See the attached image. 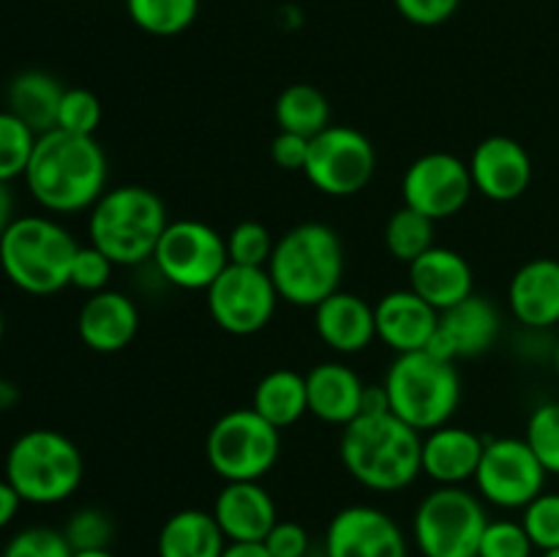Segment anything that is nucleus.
<instances>
[{"label":"nucleus","mask_w":559,"mask_h":557,"mask_svg":"<svg viewBox=\"0 0 559 557\" xmlns=\"http://www.w3.org/2000/svg\"><path fill=\"white\" fill-rule=\"evenodd\" d=\"M167 208L145 186H115L96 200L87 216V235L115 265H142L167 229Z\"/></svg>","instance_id":"20e7f679"},{"label":"nucleus","mask_w":559,"mask_h":557,"mask_svg":"<svg viewBox=\"0 0 559 557\" xmlns=\"http://www.w3.org/2000/svg\"><path fill=\"white\" fill-rule=\"evenodd\" d=\"M115 262L109 260L104 251H98L96 246L87 244L80 246L74 262H71V287L82 289V293H102L107 289L109 276H112Z\"/></svg>","instance_id":"ea45409f"},{"label":"nucleus","mask_w":559,"mask_h":557,"mask_svg":"<svg viewBox=\"0 0 559 557\" xmlns=\"http://www.w3.org/2000/svg\"><path fill=\"white\" fill-rule=\"evenodd\" d=\"M74 549L66 541L63 530L55 528H25L9 538L0 557H71Z\"/></svg>","instance_id":"4c0bfd02"},{"label":"nucleus","mask_w":559,"mask_h":557,"mask_svg":"<svg viewBox=\"0 0 559 557\" xmlns=\"http://www.w3.org/2000/svg\"><path fill=\"white\" fill-rule=\"evenodd\" d=\"M469 175L478 194L491 202H513L533 183V158L513 137H486L469 156Z\"/></svg>","instance_id":"f3484780"},{"label":"nucleus","mask_w":559,"mask_h":557,"mask_svg":"<svg viewBox=\"0 0 559 557\" xmlns=\"http://www.w3.org/2000/svg\"><path fill=\"white\" fill-rule=\"evenodd\" d=\"M38 134L9 109H0V183L25 178Z\"/></svg>","instance_id":"2f4dec72"},{"label":"nucleus","mask_w":559,"mask_h":557,"mask_svg":"<svg viewBox=\"0 0 559 557\" xmlns=\"http://www.w3.org/2000/svg\"><path fill=\"white\" fill-rule=\"evenodd\" d=\"M3 478L14 486L22 502L58 506L80 489L85 459L63 431L31 429L11 442Z\"/></svg>","instance_id":"423d86ee"},{"label":"nucleus","mask_w":559,"mask_h":557,"mask_svg":"<svg viewBox=\"0 0 559 557\" xmlns=\"http://www.w3.org/2000/svg\"><path fill=\"white\" fill-rule=\"evenodd\" d=\"M98 126H102V102H98L96 93L85 91V87H66L55 129L69 131V134L96 137Z\"/></svg>","instance_id":"f704fd0d"},{"label":"nucleus","mask_w":559,"mask_h":557,"mask_svg":"<svg viewBox=\"0 0 559 557\" xmlns=\"http://www.w3.org/2000/svg\"><path fill=\"white\" fill-rule=\"evenodd\" d=\"M555 371H557V377H559V342L555 344Z\"/></svg>","instance_id":"3c124183"},{"label":"nucleus","mask_w":559,"mask_h":557,"mask_svg":"<svg viewBox=\"0 0 559 557\" xmlns=\"http://www.w3.org/2000/svg\"><path fill=\"white\" fill-rule=\"evenodd\" d=\"M366 382L342 360H325L306 375L309 415L333 426H347L364 413Z\"/></svg>","instance_id":"393cba45"},{"label":"nucleus","mask_w":559,"mask_h":557,"mask_svg":"<svg viewBox=\"0 0 559 557\" xmlns=\"http://www.w3.org/2000/svg\"><path fill=\"white\" fill-rule=\"evenodd\" d=\"M126 11L140 31L169 38L194 25L200 0H126Z\"/></svg>","instance_id":"c756f323"},{"label":"nucleus","mask_w":559,"mask_h":557,"mask_svg":"<svg viewBox=\"0 0 559 557\" xmlns=\"http://www.w3.org/2000/svg\"><path fill=\"white\" fill-rule=\"evenodd\" d=\"M342 235L322 222H304L287 229L276 240L267 273L278 289V298L293 306L314 309L333 295L344 278Z\"/></svg>","instance_id":"7ed1b4c3"},{"label":"nucleus","mask_w":559,"mask_h":557,"mask_svg":"<svg viewBox=\"0 0 559 557\" xmlns=\"http://www.w3.org/2000/svg\"><path fill=\"white\" fill-rule=\"evenodd\" d=\"M16 399H20V388L11 380H5V377H0V413L14 407Z\"/></svg>","instance_id":"09e8293b"},{"label":"nucleus","mask_w":559,"mask_h":557,"mask_svg":"<svg viewBox=\"0 0 559 557\" xmlns=\"http://www.w3.org/2000/svg\"><path fill=\"white\" fill-rule=\"evenodd\" d=\"M469 164L453 153L435 151L415 158L402 178V200L431 222H442L462 211L473 197Z\"/></svg>","instance_id":"4468645a"},{"label":"nucleus","mask_w":559,"mask_h":557,"mask_svg":"<svg viewBox=\"0 0 559 557\" xmlns=\"http://www.w3.org/2000/svg\"><path fill=\"white\" fill-rule=\"evenodd\" d=\"M309 142L306 137L293 134V131H278L271 142V158L276 167L287 169V173H304L306 158H309Z\"/></svg>","instance_id":"37998d69"},{"label":"nucleus","mask_w":559,"mask_h":557,"mask_svg":"<svg viewBox=\"0 0 559 557\" xmlns=\"http://www.w3.org/2000/svg\"><path fill=\"white\" fill-rule=\"evenodd\" d=\"M377 151L364 131L353 126H328L309 142L304 175L320 194L353 197L371 183Z\"/></svg>","instance_id":"9b49d317"},{"label":"nucleus","mask_w":559,"mask_h":557,"mask_svg":"<svg viewBox=\"0 0 559 557\" xmlns=\"http://www.w3.org/2000/svg\"><path fill=\"white\" fill-rule=\"evenodd\" d=\"M66 541L74 552L109 549V541L115 535V524L107 511L102 508H80L69 517L63 528Z\"/></svg>","instance_id":"c9c22d12"},{"label":"nucleus","mask_w":559,"mask_h":557,"mask_svg":"<svg viewBox=\"0 0 559 557\" xmlns=\"http://www.w3.org/2000/svg\"><path fill=\"white\" fill-rule=\"evenodd\" d=\"M80 244L49 216H16L0 235L3 276L27 295H55L71 284Z\"/></svg>","instance_id":"39448f33"},{"label":"nucleus","mask_w":559,"mask_h":557,"mask_svg":"<svg viewBox=\"0 0 559 557\" xmlns=\"http://www.w3.org/2000/svg\"><path fill=\"white\" fill-rule=\"evenodd\" d=\"M107 153L96 137L60 129L38 134L25 169V186L33 200L44 211L63 216L91 211L107 191Z\"/></svg>","instance_id":"f257e3e1"},{"label":"nucleus","mask_w":559,"mask_h":557,"mask_svg":"<svg viewBox=\"0 0 559 557\" xmlns=\"http://www.w3.org/2000/svg\"><path fill=\"white\" fill-rule=\"evenodd\" d=\"M524 440L540 459L546 473L559 475V402H544L533 410Z\"/></svg>","instance_id":"72a5a7b5"},{"label":"nucleus","mask_w":559,"mask_h":557,"mask_svg":"<svg viewBox=\"0 0 559 557\" xmlns=\"http://www.w3.org/2000/svg\"><path fill=\"white\" fill-rule=\"evenodd\" d=\"M486 506L464 486H437L415 508L413 538L424 557H478Z\"/></svg>","instance_id":"6e6552de"},{"label":"nucleus","mask_w":559,"mask_h":557,"mask_svg":"<svg viewBox=\"0 0 559 557\" xmlns=\"http://www.w3.org/2000/svg\"><path fill=\"white\" fill-rule=\"evenodd\" d=\"M374 413H391V399H388L385 386H366L364 391V413L360 415H374Z\"/></svg>","instance_id":"a18cd8bd"},{"label":"nucleus","mask_w":559,"mask_h":557,"mask_svg":"<svg viewBox=\"0 0 559 557\" xmlns=\"http://www.w3.org/2000/svg\"><path fill=\"white\" fill-rule=\"evenodd\" d=\"M486 440L467 426H437L424 437L420 470L437 486H464L478 473Z\"/></svg>","instance_id":"412c9836"},{"label":"nucleus","mask_w":559,"mask_h":557,"mask_svg":"<svg viewBox=\"0 0 559 557\" xmlns=\"http://www.w3.org/2000/svg\"><path fill=\"white\" fill-rule=\"evenodd\" d=\"M278 131H293V134L314 140L320 131L331 126V102L320 87L309 82H295L278 93L273 104Z\"/></svg>","instance_id":"c85d7f7f"},{"label":"nucleus","mask_w":559,"mask_h":557,"mask_svg":"<svg viewBox=\"0 0 559 557\" xmlns=\"http://www.w3.org/2000/svg\"><path fill=\"white\" fill-rule=\"evenodd\" d=\"M424 435L393 413L358 415L344 426L338 453L347 473L371 491H402L420 470Z\"/></svg>","instance_id":"f03ea898"},{"label":"nucleus","mask_w":559,"mask_h":557,"mask_svg":"<svg viewBox=\"0 0 559 557\" xmlns=\"http://www.w3.org/2000/svg\"><path fill=\"white\" fill-rule=\"evenodd\" d=\"M0 276H3V260H0Z\"/></svg>","instance_id":"5fc2aeb1"},{"label":"nucleus","mask_w":559,"mask_h":557,"mask_svg":"<svg viewBox=\"0 0 559 557\" xmlns=\"http://www.w3.org/2000/svg\"><path fill=\"white\" fill-rule=\"evenodd\" d=\"M227 544L213 511L183 508L162 524L156 552L158 557H222Z\"/></svg>","instance_id":"a878e982"},{"label":"nucleus","mask_w":559,"mask_h":557,"mask_svg":"<svg viewBox=\"0 0 559 557\" xmlns=\"http://www.w3.org/2000/svg\"><path fill=\"white\" fill-rule=\"evenodd\" d=\"M140 331V309L118 289L93 293L76 315V333L93 353L112 355L129 347Z\"/></svg>","instance_id":"aec40b11"},{"label":"nucleus","mask_w":559,"mask_h":557,"mask_svg":"<svg viewBox=\"0 0 559 557\" xmlns=\"http://www.w3.org/2000/svg\"><path fill=\"white\" fill-rule=\"evenodd\" d=\"M213 517L229 544H262L278 522L276 502L260 481H224Z\"/></svg>","instance_id":"a211bd4d"},{"label":"nucleus","mask_w":559,"mask_h":557,"mask_svg":"<svg viewBox=\"0 0 559 557\" xmlns=\"http://www.w3.org/2000/svg\"><path fill=\"white\" fill-rule=\"evenodd\" d=\"M3 333H5V320H3V311H0V342H3Z\"/></svg>","instance_id":"603ef678"},{"label":"nucleus","mask_w":559,"mask_h":557,"mask_svg":"<svg viewBox=\"0 0 559 557\" xmlns=\"http://www.w3.org/2000/svg\"><path fill=\"white\" fill-rule=\"evenodd\" d=\"M500 331L502 320L497 306L486 295L473 293L462 304L440 311L435 339L426 349L456 364L459 358H475V355L489 353L500 339Z\"/></svg>","instance_id":"dca6fc26"},{"label":"nucleus","mask_w":559,"mask_h":557,"mask_svg":"<svg viewBox=\"0 0 559 557\" xmlns=\"http://www.w3.org/2000/svg\"><path fill=\"white\" fill-rule=\"evenodd\" d=\"M20 506H22V497L16 495L14 486H11L5 478H0V530L9 528V524L14 522V517L20 513Z\"/></svg>","instance_id":"c03bdc74"},{"label":"nucleus","mask_w":559,"mask_h":557,"mask_svg":"<svg viewBox=\"0 0 559 557\" xmlns=\"http://www.w3.org/2000/svg\"><path fill=\"white\" fill-rule=\"evenodd\" d=\"M409 289L437 311L462 304L475 293L473 268L459 251L448 246H431L426 254L409 262Z\"/></svg>","instance_id":"5701e85b"},{"label":"nucleus","mask_w":559,"mask_h":557,"mask_svg":"<svg viewBox=\"0 0 559 557\" xmlns=\"http://www.w3.org/2000/svg\"><path fill=\"white\" fill-rule=\"evenodd\" d=\"M435 224L424 213L402 205L391 213L385 224V246L399 262H413L431 249L435 244Z\"/></svg>","instance_id":"7c9ffc66"},{"label":"nucleus","mask_w":559,"mask_h":557,"mask_svg":"<svg viewBox=\"0 0 559 557\" xmlns=\"http://www.w3.org/2000/svg\"><path fill=\"white\" fill-rule=\"evenodd\" d=\"M222 557H271L265 544H227Z\"/></svg>","instance_id":"de8ad7c7"},{"label":"nucleus","mask_w":559,"mask_h":557,"mask_svg":"<svg viewBox=\"0 0 559 557\" xmlns=\"http://www.w3.org/2000/svg\"><path fill=\"white\" fill-rule=\"evenodd\" d=\"M71 557H115L109 549H91V552H74Z\"/></svg>","instance_id":"8fccbe9b"},{"label":"nucleus","mask_w":559,"mask_h":557,"mask_svg":"<svg viewBox=\"0 0 559 557\" xmlns=\"http://www.w3.org/2000/svg\"><path fill=\"white\" fill-rule=\"evenodd\" d=\"M251 407L276 426L278 431L298 424L309 413V396H306V375L295 369H273L262 377L251 393Z\"/></svg>","instance_id":"cd10ccee"},{"label":"nucleus","mask_w":559,"mask_h":557,"mask_svg":"<svg viewBox=\"0 0 559 557\" xmlns=\"http://www.w3.org/2000/svg\"><path fill=\"white\" fill-rule=\"evenodd\" d=\"M522 511V524L535 549H559V491H540Z\"/></svg>","instance_id":"e433bc0d"},{"label":"nucleus","mask_w":559,"mask_h":557,"mask_svg":"<svg viewBox=\"0 0 559 557\" xmlns=\"http://www.w3.org/2000/svg\"><path fill=\"white\" fill-rule=\"evenodd\" d=\"M540 557H559V549H549V552H540Z\"/></svg>","instance_id":"864d4df0"},{"label":"nucleus","mask_w":559,"mask_h":557,"mask_svg":"<svg viewBox=\"0 0 559 557\" xmlns=\"http://www.w3.org/2000/svg\"><path fill=\"white\" fill-rule=\"evenodd\" d=\"M325 557H409V544L382 508L347 506L328 524Z\"/></svg>","instance_id":"2eb2a0df"},{"label":"nucleus","mask_w":559,"mask_h":557,"mask_svg":"<svg viewBox=\"0 0 559 557\" xmlns=\"http://www.w3.org/2000/svg\"><path fill=\"white\" fill-rule=\"evenodd\" d=\"M224 238H227V254L233 265L267 268L273 249H276L271 229L262 222H254V218L235 224Z\"/></svg>","instance_id":"473e14b6"},{"label":"nucleus","mask_w":559,"mask_h":557,"mask_svg":"<svg viewBox=\"0 0 559 557\" xmlns=\"http://www.w3.org/2000/svg\"><path fill=\"white\" fill-rule=\"evenodd\" d=\"M317 336L342 355L364 353L377 339L374 306L355 293L336 289L314 306Z\"/></svg>","instance_id":"b1692460"},{"label":"nucleus","mask_w":559,"mask_h":557,"mask_svg":"<svg viewBox=\"0 0 559 557\" xmlns=\"http://www.w3.org/2000/svg\"><path fill=\"white\" fill-rule=\"evenodd\" d=\"M399 14L418 27H437L451 20L462 0H393Z\"/></svg>","instance_id":"a19ab883"},{"label":"nucleus","mask_w":559,"mask_h":557,"mask_svg":"<svg viewBox=\"0 0 559 557\" xmlns=\"http://www.w3.org/2000/svg\"><path fill=\"white\" fill-rule=\"evenodd\" d=\"M377 339L396 355L426 349L435 339L440 311L413 289H393L374 304Z\"/></svg>","instance_id":"6ab92c4d"},{"label":"nucleus","mask_w":559,"mask_h":557,"mask_svg":"<svg viewBox=\"0 0 559 557\" xmlns=\"http://www.w3.org/2000/svg\"><path fill=\"white\" fill-rule=\"evenodd\" d=\"M282 457V431L254 407L218 415L205 437V459L224 481H262Z\"/></svg>","instance_id":"1a4fd4ad"},{"label":"nucleus","mask_w":559,"mask_h":557,"mask_svg":"<svg viewBox=\"0 0 559 557\" xmlns=\"http://www.w3.org/2000/svg\"><path fill=\"white\" fill-rule=\"evenodd\" d=\"M382 386L391 399V413L418 431L445 426L462 402L456 364L431 349L396 355Z\"/></svg>","instance_id":"0eeeda50"},{"label":"nucleus","mask_w":559,"mask_h":557,"mask_svg":"<svg viewBox=\"0 0 559 557\" xmlns=\"http://www.w3.org/2000/svg\"><path fill=\"white\" fill-rule=\"evenodd\" d=\"M207 311L224 333L254 336L276 315L278 289L267 268L233 265L229 262L216 282L205 289Z\"/></svg>","instance_id":"f8f14e48"},{"label":"nucleus","mask_w":559,"mask_h":557,"mask_svg":"<svg viewBox=\"0 0 559 557\" xmlns=\"http://www.w3.org/2000/svg\"><path fill=\"white\" fill-rule=\"evenodd\" d=\"M508 306L524 328H555L559 322V260L535 257L524 262L508 284Z\"/></svg>","instance_id":"4be33fe9"},{"label":"nucleus","mask_w":559,"mask_h":557,"mask_svg":"<svg viewBox=\"0 0 559 557\" xmlns=\"http://www.w3.org/2000/svg\"><path fill=\"white\" fill-rule=\"evenodd\" d=\"M158 276L180 289H207L229 265L227 238L197 218H175L153 251Z\"/></svg>","instance_id":"9d476101"},{"label":"nucleus","mask_w":559,"mask_h":557,"mask_svg":"<svg viewBox=\"0 0 559 557\" xmlns=\"http://www.w3.org/2000/svg\"><path fill=\"white\" fill-rule=\"evenodd\" d=\"M546 467L535 457L524 437H497L486 440L475 486L480 500L506 511L527 508L540 491H546Z\"/></svg>","instance_id":"ddd939ff"},{"label":"nucleus","mask_w":559,"mask_h":557,"mask_svg":"<svg viewBox=\"0 0 559 557\" xmlns=\"http://www.w3.org/2000/svg\"><path fill=\"white\" fill-rule=\"evenodd\" d=\"M66 87L52 74L38 69L20 71L5 87V109L31 126L36 134H47L58 126L60 98Z\"/></svg>","instance_id":"bb28decb"},{"label":"nucleus","mask_w":559,"mask_h":557,"mask_svg":"<svg viewBox=\"0 0 559 557\" xmlns=\"http://www.w3.org/2000/svg\"><path fill=\"white\" fill-rule=\"evenodd\" d=\"M271 557H306L309 555V533L304 524L278 519L267 538L262 541Z\"/></svg>","instance_id":"79ce46f5"},{"label":"nucleus","mask_w":559,"mask_h":557,"mask_svg":"<svg viewBox=\"0 0 559 557\" xmlns=\"http://www.w3.org/2000/svg\"><path fill=\"white\" fill-rule=\"evenodd\" d=\"M14 218V194H11L9 183H0V235L9 229V224Z\"/></svg>","instance_id":"49530a36"},{"label":"nucleus","mask_w":559,"mask_h":557,"mask_svg":"<svg viewBox=\"0 0 559 557\" xmlns=\"http://www.w3.org/2000/svg\"><path fill=\"white\" fill-rule=\"evenodd\" d=\"M533 552L535 546L527 530L513 519H497V522L489 519L478 546V557H533Z\"/></svg>","instance_id":"58836bf2"}]
</instances>
